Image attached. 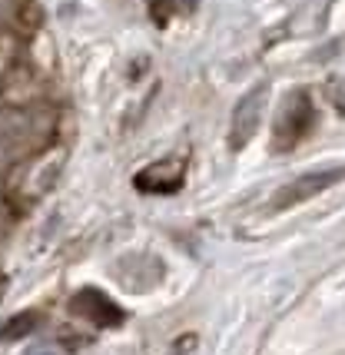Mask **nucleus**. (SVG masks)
<instances>
[{"label": "nucleus", "mask_w": 345, "mask_h": 355, "mask_svg": "<svg viewBox=\"0 0 345 355\" xmlns=\"http://www.w3.org/2000/svg\"><path fill=\"white\" fill-rule=\"evenodd\" d=\"M315 126V107H312V96L306 90H292L285 96L283 110H279V120H276V150H292L296 143L312 133Z\"/></svg>", "instance_id": "nucleus-1"}, {"label": "nucleus", "mask_w": 345, "mask_h": 355, "mask_svg": "<svg viewBox=\"0 0 345 355\" xmlns=\"http://www.w3.org/2000/svg\"><path fill=\"white\" fill-rule=\"evenodd\" d=\"M266 103H269V83L252 87V90L236 103L233 120H229V146H233V150H242V146L259 133V123H263Z\"/></svg>", "instance_id": "nucleus-2"}, {"label": "nucleus", "mask_w": 345, "mask_h": 355, "mask_svg": "<svg viewBox=\"0 0 345 355\" xmlns=\"http://www.w3.org/2000/svg\"><path fill=\"white\" fill-rule=\"evenodd\" d=\"M345 180V166H332V170H315V173H306V176H299L292 180L289 186H283L276 196H272V213H283V209H292L299 202L312 200L319 193H326L329 186L342 183Z\"/></svg>", "instance_id": "nucleus-3"}, {"label": "nucleus", "mask_w": 345, "mask_h": 355, "mask_svg": "<svg viewBox=\"0 0 345 355\" xmlns=\"http://www.w3.org/2000/svg\"><path fill=\"white\" fill-rule=\"evenodd\" d=\"M133 183L143 193H172V189H179V183H183V166L166 159V163H157V166L143 170Z\"/></svg>", "instance_id": "nucleus-4"}, {"label": "nucleus", "mask_w": 345, "mask_h": 355, "mask_svg": "<svg viewBox=\"0 0 345 355\" xmlns=\"http://www.w3.org/2000/svg\"><path fill=\"white\" fill-rule=\"evenodd\" d=\"M33 322H37V312H24V315H17V319H10V322L3 325L0 339H3V342H10V339H17V336H27Z\"/></svg>", "instance_id": "nucleus-5"}, {"label": "nucleus", "mask_w": 345, "mask_h": 355, "mask_svg": "<svg viewBox=\"0 0 345 355\" xmlns=\"http://www.w3.org/2000/svg\"><path fill=\"white\" fill-rule=\"evenodd\" d=\"M196 7V0H183V10H193ZM176 10H179V0H176Z\"/></svg>", "instance_id": "nucleus-6"}, {"label": "nucleus", "mask_w": 345, "mask_h": 355, "mask_svg": "<svg viewBox=\"0 0 345 355\" xmlns=\"http://www.w3.org/2000/svg\"><path fill=\"white\" fill-rule=\"evenodd\" d=\"M37 355H40V352H37Z\"/></svg>", "instance_id": "nucleus-7"}]
</instances>
